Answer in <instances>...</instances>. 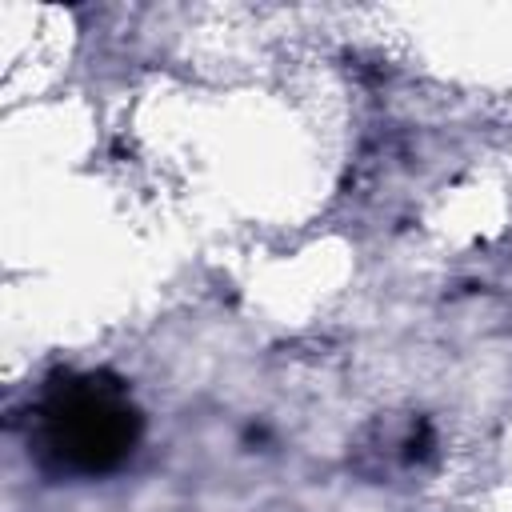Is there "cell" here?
Listing matches in <instances>:
<instances>
[{
	"label": "cell",
	"instance_id": "1",
	"mask_svg": "<svg viewBox=\"0 0 512 512\" xmlns=\"http://www.w3.org/2000/svg\"><path fill=\"white\" fill-rule=\"evenodd\" d=\"M28 416V444L56 476H108L140 444V408L108 372H56Z\"/></svg>",
	"mask_w": 512,
	"mask_h": 512
}]
</instances>
